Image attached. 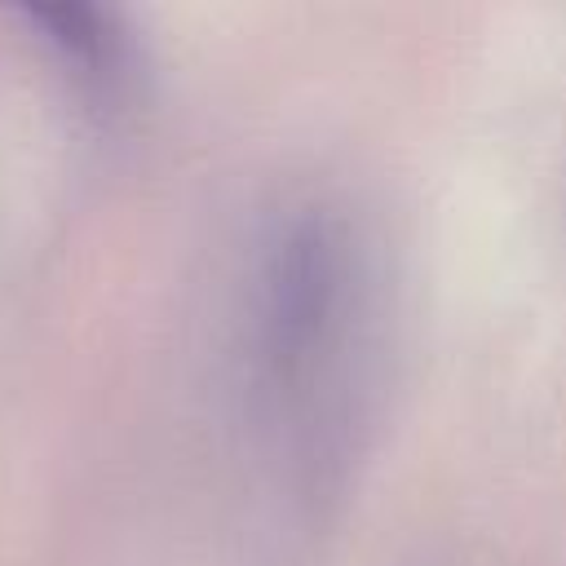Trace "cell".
<instances>
[{"instance_id": "6da1fadb", "label": "cell", "mask_w": 566, "mask_h": 566, "mask_svg": "<svg viewBox=\"0 0 566 566\" xmlns=\"http://www.w3.org/2000/svg\"><path fill=\"white\" fill-rule=\"evenodd\" d=\"M363 310V265L336 212L301 208L265 243L252 305V349L265 394L310 407L345 367Z\"/></svg>"}]
</instances>
